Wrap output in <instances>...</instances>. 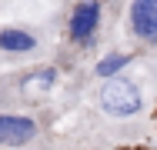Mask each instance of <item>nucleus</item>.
<instances>
[{
	"label": "nucleus",
	"instance_id": "nucleus-5",
	"mask_svg": "<svg viewBox=\"0 0 157 150\" xmlns=\"http://www.w3.org/2000/svg\"><path fill=\"white\" fill-rule=\"evenodd\" d=\"M40 137V120L33 114H0V147H27Z\"/></svg>",
	"mask_w": 157,
	"mask_h": 150
},
{
	"label": "nucleus",
	"instance_id": "nucleus-4",
	"mask_svg": "<svg viewBox=\"0 0 157 150\" xmlns=\"http://www.w3.org/2000/svg\"><path fill=\"white\" fill-rule=\"evenodd\" d=\"M127 37L134 43H157V0H130L127 3Z\"/></svg>",
	"mask_w": 157,
	"mask_h": 150
},
{
	"label": "nucleus",
	"instance_id": "nucleus-3",
	"mask_svg": "<svg viewBox=\"0 0 157 150\" xmlns=\"http://www.w3.org/2000/svg\"><path fill=\"white\" fill-rule=\"evenodd\" d=\"M54 84H57L54 67H33V70H24V73H13L10 80H0V90H3L7 103H27V100L50 93Z\"/></svg>",
	"mask_w": 157,
	"mask_h": 150
},
{
	"label": "nucleus",
	"instance_id": "nucleus-7",
	"mask_svg": "<svg viewBox=\"0 0 157 150\" xmlns=\"http://www.w3.org/2000/svg\"><path fill=\"white\" fill-rule=\"evenodd\" d=\"M130 60H134V54H124V50H117V54H107V57H100V60H97L94 73L100 77V80H104V77H114L117 70H124Z\"/></svg>",
	"mask_w": 157,
	"mask_h": 150
},
{
	"label": "nucleus",
	"instance_id": "nucleus-2",
	"mask_svg": "<svg viewBox=\"0 0 157 150\" xmlns=\"http://www.w3.org/2000/svg\"><path fill=\"white\" fill-rule=\"evenodd\" d=\"M107 0H77L67 20V40L74 47H94L100 30H104Z\"/></svg>",
	"mask_w": 157,
	"mask_h": 150
},
{
	"label": "nucleus",
	"instance_id": "nucleus-1",
	"mask_svg": "<svg viewBox=\"0 0 157 150\" xmlns=\"http://www.w3.org/2000/svg\"><path fill=\"white\" fill-rule=\"evenodd\" d=\"M97 110L110 120H134L144 114V90L124 73L104 77V84L97 87Z\"/></svg>",
	"mask_w": 157,
	"mask_h": 150
},
{
	"label": "nucleus",
	"instance_id": "nucleus-8",
	"mask_svg": "<svg viewBox=\"0 0 157 150\" xmlns=\"http://www.w3.org/2000/svg\"><path fill=\"white\" fill-rule=\"evenodd\" d=\"M20 150H44V147H30V144H27V147H20Z\"/></svg>",
	"mask_w": 157,
	"mask_h": 150
},
{
	"label": "nucleus",
	"instance_id": "nucleus-6",
	"mask_svg": "<svg viewBox=\"0 0 157 150\" xmlns=\"http://www.w3.org/2000/svg\"><path fill=\"white\" fill-rule=\"evenodd\" d=\"M40 50V40L37 33L27 27H0V54L7 57H27Z\"/></svg>",
	"mask_w": 157,
	"mask_h": 150
}]
</instances>
